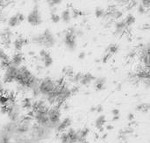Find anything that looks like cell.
I'll return each mask as SVG.
<instances>
[{
	"label": "cell",
	"mask_w": 150,
	"mask_h": 143,
	"mask_svg": "<svg viewBox=\"0 0 150 143\" xmlns=\"http://www.w3.org/2000/svg\"><path fill=\"white\" fill-rule=\"evenodd\" d=\"M106 129H107V130H112V129H113V126H112V125H108V126L106 127Z\"/></svg>",
	"instance_id": "cell-38"
},
{
	"label": "cell",
	"mask_w": 150,
	"mask_h": 143,
	"mask_svg": "<svg viewBox=\"0 0 150 143\" xmlns=\"http://www.w3.org/2000/svg\"><path fill=\"white\" fill-rule=\"evenodd\" d=\"M85 56H86V54H85L84 52H81V53L78 55V58H79L80 60H83V59L85 58Z\"/></svg>",
	"instance_id": "cell-34"
},
{
	"label": "cell",
	"mask_w": 150,
	"mask_h": 143,
	"mask_svg": "<svg viewBox=\"0 0 150 143\" xmlns=\"http://www.w3.org/2000/svg\"><path fill=\"white\" fill-rule=\"evenodd\" d=\"M50 20L54 23V24H57L61 21V18H60V15L57 13V12H51V15H50Z\"/></svg>",
	"instance_id": "cell-27"
},
{
	"label": "cell",
	"mask_w": 150,
	"mask_h": 143,
	"mask_svg": "<svg viewBox=\"0 0 150 143\" xmlns=\"http://www.w3.org/2000/svg\"><path fill=\"white\" fill-rule=\"evenodd\" d=\"M62 43L65 48L69 52H74L77 47V36H76V28L69 27L65 31L62 36Z\"/></svg>",
	"instance_id": "cell-2"
},
{
	"label": "cell",
	"mask_w": 150,
	"mask_h": 143,
	"mask_svg": "<svg viewBox=\"0 0 150 143\" xmlns=\"http://www.w3.org/2000/svg\"><path fill=\"white\" fill-rule=\"evenodd\" d=\"M102 138H103V139H105V138H106V135H104Z\"/></svg>",
	"instance_id": "cell-40"
},
{
	"label": "cell",
	"mask_w": 150,
	"mask_h": 143,
	"mask_svg": "<svg viewBox=\"0 0 150 143\" xmlns=\"http://www.w3.org/2000/svg\"><path fill=\"white\" fill-rule=\"evenodd\" d=\"M105 84H106V78L105 77H98V78H95L94 80V84H95V88L97 91H103L105 89Z\"/></svg>",
	"instance_id": "cell-17"
},
{
	"label": "cell",
	"mask_w": 150,
	"mask_h": 143,
	"mask_svg": "<svg viewBox=\"0 0 150 143\" xmlns=\"http://www.w3.org/2000/svg\"><path fill=\"white\" fill-rule=\"evenodd\" d=\"M120 119V115H115V116H113V118H112V121H116V120H118Z\"/></svg>",
	"instance_id": "cell-37"
},
{
	"label": "cell",
	"mask_w": 150,
	"mask_h": 143,
	"mask_svg": "<svg viewBox=\"0 0 150 143\" xmlns=\"http://www.w3.org/2000/svg\"><path fill=\"white\" fill-rule=\"evenodd\" d=\"M140 4H142V6H144L145 8L149 9L150 6V0H140Z\"/></svg>",
	"instance_id": "cell-30"
},
{
	"label": "cell",
	"mask_w": 150,
	"mask_h": 143,
	"mask_svg": "<svg viewBox=\"0 0 150 143\" xmlns=\"http://www.w3.org/2000/svg\"><path fill=\"white\" fill-rule=\"evenodd\" d=\"M91 112H96V107H91Z\"/></svg>",
	"instance_id": "cell-39"
},
{
	"label": "cell",
	"mask_w": 150,
	"mask_h": 143,
	"mask_svg": "<svg viewBox=\"0 0 150 143\" xmlns=\"http://www.w3.org/2000/svg\"><path fill=\"white\" fill-rule=\"evenodd\" d=\"M62 73H63V75H64L65 76H67V77H69V78L71 77V76L75 74L73 69H72L71 67H69V66L64 67L63 69H62Z\"/></svg>",
	"instance_id": "cell-25"
},
{
	"label": "cell",
	"mask_w": 150,
	"mask_h": 143,
	"mask_svg": "<svg viewBox=\"0 0 150 143\" xmlns=\"http://www.w3.org/2000/svg\"><path fill=\"white\" fill-rule=\"evenodd\" d=\"M27 23L32 25V26H39L42 24L43 19H42V15L41 12L39 9V7H34L33 8L32 11H29L25 18Z\"/></svg>",
	"instance_id": "cell-4"
},
{
	"label": "cell",
	"mask_w": 150,
	"mask_h": 143,
	"mask_svg": "<svg viewBox=\"0 0 150 143\" xmlns=\"http://www.w3.org/2000/svg\"><path fill=\"white\" fill-rule=\"evenodd\" d=\"M25 19V15L21 12H18L16 14L11 15L10 18H8L6 20V23L9 28H15L18 26Z\"/></svg>",
	"instance_id": "cell-6"
},
{
	"label": "cell",
	"mask_w": 150,
	"mask_h": 143,
	"mask_svg": "<svg viewBox=\"0 0 150 143\" xmlns=\"http://www.w3.org/2000/svg\"><path fill=\"white\" fill-rule=\"evenodd\" d=\"M141 61L145 69H149V44L143 45L141 52Z\"/></svg>",
	"instance_id": "cell-8"
},
{
	"label": "cell",
	"mask_w": 150,
	"mask_h": 143,
	"mask_svg": "<svg viewBox=\"0 0 150 143\" xmlns=\"http://www.w3.org/2000/svg\"><path fill=\"white\" fill-rule=\"evenodd\" d=\"M123 17V12L119 9H112L111 11H107V18L110 20H120Z\"/></svg>",
	"instance_id": "cell-14"
},
{
	"label": "cell",
	"mask_w": 150,
	"mask_h": 143,
	"mask_svg": "<svg viewBox=\"0 0 150 143\" xmlns=\"http://www.w3.org/2000/svg\"><path fill=\"white\" fill-rule=\"evenodd\" d=\"M120 50V47L118 44L116 43H112L110 44L107 47H106V50H105V53L110 55L111 56H112L113 55H116Z\"/></svg>",
	"instance_id": "cell-20"
},
{
	"label": "cell",
	"mask_w": 150,
	"mask_h": 143,
	"mask_svg": "<svg viewBox=\"0 0 150 143\" xmlns=\"http://www.w3.org/2000/svg\"><path fill=\"white\" fill-rule=\"evenodd\" d=\"M7 16H6V13L3 11L2 8H0V24L1 23H4L7 20Z\"/></svg>",
	"instance_id": "cell-28"
},
{
	"label": "cell",
	"mask_w": 150,
	"mask_h": 143,
	"mask_svg": "<svg viewBox=\"0 0 150 143\" xmlns=\"http://www.w3.org/2000/svg\"><path fill=\"white\" fill-rule=\"evenodd\" d=\"M0 37H1L2 40H4V41H10L12 37V33H11V29L9 27L4 29L2 31V33H0Z\"/></svg>",
	"instance_id": "cell-21"
},
{
	"label": "cell",
	"mask_w": 150,
	"mask_h": 143,
	"mask_svg": "<svg viewBox=\"0 0 150 143\" xmlns=\"http://www.w3.org/2000/svg\"><path fill=\"white\" fill-rule=\"evenodd\" d=\"M95 76L90 73V72H87V73H83V76H82V78L79 82V84L81 85H83V86H88L90 85L94 80H95Z\"/></svg>",
	"instance_id": "cell-13"
},
{
	"label": "cell",
	"mask_w": 150,
	"mask_h": 143,
	"mask_svg": "<svg viewBox=\"0 0 150 143\" xmlns=\"http://www.w3.org/2000/svg\"><path fill=\"white\" fill-rule=\"evenodd\" d=\"M28 40L22 36H18L12 41V47L16 52H21V50L27 45Z\"/></svg>",
	"instance_id": "cell-9"
},
{
	"label": "cell",
	"mask_w": 150,
	"mask_h": 143,
	"mask_svg": "<svg viewBox=\"0 0 150 143\" xmlns=\"http://www.w3.org/2000/svg\"><path fill=\"white\" fill-rule=\"evenodd\" d=\"M75 143H78V142H75Z\"/></svg>",
	"instance_id": "cell-41"
},
{
	"label": "cell",
	"mask_w": 150,
	"mask_h": 143,
	"mask_svg": "<svg viewBox=\"0 0 150 143\" xmlns=\"http://www.w3.org/2000/svg\"><path fill=\"white\" fill-rule=\"evenodd\" d=\"M134 119H135V117H134V113H129V114H128L127 120H129V122H130V121H134Z\"/></svg>",
	"instance_id": "cell-33"
},
{
	"label": "cell",
	"mask_w": 150,
	"mask_h": 143,
	"mask_svg": "<svg viewBox=\"0 0 150 143\" xmlns=\"http://www.w3.org/2000/svg\"><path fill=\"white\" fill-rule=\"evenodd\" d=\"M60 18H61V21L63 22L64 24H69L71 19H72V13L71 11L69 9H65L63 10L61 14H60Z\"/></svg>",
	"instance_id": "cell-16"
},
{
	"label": "cell",
	"mask_w": 150,
	"mask_h": 143,
	"mask_svg": "<svg viewBox=\"0 0 150 143\" xmlns=\"http://www.w3.org/2000/svg\"><path fill=\"white\" fill-rule=\"evenodd\" d=\"M62 2L63 0H47L48 5L51 8V12H55L56 6L60 5Z\"/></svg>",
	"instance_id": "cell-23"
},
{
	"label": "cell",
	"mask_w": 150,
	"mask_h": 143,
	"mask_svg": "<svg viewBox=\"0 0 150 143\" xmlns=\"http://www.w3.org/2000/svg\"><path fill=\"white\" fill-rule=\"evenodd\" d=\"M70 92H71V95H76V93L79 92V87L78 86H73L72 88H70Z\"/></svg>",
	"instance_id": "cell-31"
},
{
	"label": "cell",
	"mask_w": 150,
	"mask_h": 143,
	"mask_svg": "<svg viewBox=\"0 0 150 143\" xmlns=\"http://www.w3.org/2000/svg\"><path fill=\"white\" fill-rule=\"evenodd\" d=\"M105 122H106L105 116V115H101V116H99V117L96 120V121H95V127L98 129V128L104 127L105 124Z\"/></svg>",
	"instance_id": "cell-24"
},
{
	"label": "cell",
	"mask_w": 150,
	"mask_h": 143,
	"mask_svg": "<svg viewBox=\"0 0 150 143\" xmlns=\"http://www.w3.org/2000/svg\"><path fill=\"white\" fill-rule=\"evenodd\" d=\"M112 113L113 116H115V115H120V110H119V109H112Z\"/></svg>",
	"instance_id": "cell-35"
},
{
	"label": "cell",
	"mask_w": 150,
	"mask_h": 143,
	"mask_svg": "<svg viewBox=\"0 0 150 143\" xmlns=\"http://www.w3.org/2000/svg\"><path fill=\"white\" fill-rule=\"evenodd\" d=\"M31 42L36 46L43 47L45 49H47L52 48L56 45L57 39L51 30L45 29L42 33L33 35L31 38Z\"/></svg>",
	"instance_id": "cell-1"
},
{
	"label": "cell",
	"mask_w": 150,
	"mask_h": 143,
	"mask_svg": "<svg viewBox=\"0 0 150 143\" xmlns=\"http://www.w3.org/2000/svg\"><path fill=\"white\" fill-rule=\"evenodd\" d=\"M137 11H138V12H139L140 14H145V13H147L148 9L145 8L144 6H142V4H139L138 7H137Z\"/></svg>",
	"instance_id": "cell-29"
},
{
	"label": "cell",
	"mask_w": 150,
	"mask_h": 143,
	"mask_svg": "<svg viewBox=\"0 0 150 143\" xmlns=\"http://www.w3.org/2000/svg\"><path fill=\"white\" fill-rule=\"evenodd\" d=\"M94 15L97 18L99 19L107 18V11L102 7H97L94 11Z\"/></svg>",
	"instance_id": "cell-18"
},
{
	"label": "cell",
	"mask_w": 150,
	"mask_h": 143,
	"mask_svg": "<svg viewBox=\"0 0 150 143\" xmlns=\"http://www.w3.org/2000/svg\"><path fill=\"white\" fill-rule=\"evenodd\" d=\"M18 67H16L10 63L4 69V83H12V82L16 81V77L18 75Z\"/></svg>",
	"instance_id": "cell-5"
},
{
	"label": "cell",
	"mask_w": 150,
	"mask_h": 143,
	"mask_svg": "<svg viewBox=\"0 0 150 143\" xmlns=\"http://www.w3.org/2000/svg\"><path fill=\"white\" fill-rule=\"evenodd\" d=\"M11 63V57L7 54V52L0 47V67L1 69H5Z\"/></svg>",
	"instance_id": "cell-11"
},
{
	"label": "cell",
	"mask_w": 150,
	"mask_h": 143,
	"mask_svg": "<svg viewBox=\"0 0 150 143\" xmlns=\"http://www.w3.org/2000/svg\"><path fill=\"white\" fill-rule=\"evenodd\" d=\"M149 109L150 105L149 103H142V104L138 105L135 107V110L137 112H141V113H148L149 111Z\"/></svg>",
	"instance_id": "cell-22"
},
{
	"label": "cell",
	"mask_w": 150,
	"mask_h": 143,
	"mask_svg": "<svg viewBox=\"0 0 150 143\" xmlns=\"http://www.w3.org/2000/svg\"><path fill=\"white\" fill-rule=\"evenodd\" d=\"M71 125V120L69 118H66L64 119L63 120L60 121L59 125L56 127L55 130L57 133H61V132H63L64 130L68 129L69 127V126Z\"/></svg>",
	"instance_id": "cell-15"
},
{
	"label": "cell",
	"mask_w": 150,
	"mask_h": 143,
	"mask_svg": "<svg viewBox=\"0 0 150 143\" xmlns=\"http://www.w3.org/2000/svg\"><path fill=\"white\" fill-rule=\"evenodd\" d=\"M39 57H40V62H42V65L44 68H50L54 63V59H53L51 54L45 48H42L39 52Z\"/></svg>",
	"instance_id": "cell-7"
},
{
	"label": "cell",
	"mask_w": 150,
	"mask_h": 143,
	"mask_svg": "<svg viewBox=\"0 0 150 143\" xmlns=\"http://www.w3.org/2000/svg\"><path fill=\"white\" fill-rule=\"evenodd\" d=\"M60 86L55 84V80L52 79L51 77H45L40 80L39 83V91L40 95L46 97L47 94L51 92H56L58 94Z\"/></svg>",
	"instance_id": "cell-3"
},
{
	"label": "cell",
	"mask_w": 150,
	"mask_h": 143,
	"mask_svg": "<svg viewBox=\"0 0 150 143\" xmlns=\"http://www.w3.org/2000/svg\"><path fill=\"white\" fill-rule=\"evenodd\" d=\"M24 61H25V56L21 52H16L11 57V64H12L16 67L21 66V64L23 63Z\"/></svg>",
	"instance_id": "cell-12"
},
{
	"label": "cell",
	"mask_w": 150,
	"mask_h": 143,
	"mask_svg": "<svg viewBox=\"0 0 150 143\" xmlns=\"http://www.w3.org/2000/svg\"><path fill=\"white\" fill-rule=\"evenodd\" d=\"M113 27H114V34L117 35V36H122V35H124L127 33V29H128V27L126 25V24L123 21V19L117 20L115 22Z\"/></svg>",
	"instance_id": "cell-10"
},
{
	"label": "cell",
	"mask_w": 150,
	"mask_h": 143,
	"mask_svg": "<svg viewBox=\"0 0 150 143\" xmlns=\"http://www.w3.org/2000/svg\"><path fill=\"white\" fill-rule=\"evenodd\" d=\"M123 21L125 22L126 25L129 28V27L133 26V25L135 24V22H136V17H135L134 14L129 13V14H127V15L123 18Z\"/></svg>",
	"instance_id": "cell-19"
},
{
	"label": "cell",
	"mask_w": 150,
	"mask_h": 143,
	"mask_svg": "<svg viewBox=\"0 0 150 143\" xmlns=\"http://www.w3.org/2000/svg\"><path fill=\"white\" fill-rule=\"evenodd\" d=\"M22 107L27 110H32V105H33V102L30 98H25L22 100Z\"/></svg>",
	"instance_id": "cell-26"
},
{
	"label": "cell",
	"mask_w": 150,
	"mask_h": 143,
	"mask_svg": "<svg viewBox=\"0 0 150 143\" xmlns=\"http://www.w3.org/2000/svg\"><path fill=\"white\" fill-rule=\"evenodd\" d=\"M102 111H103V106H102L101 105L96 106V112H97V113H101Z\"/></svg>",
	"instance_id": "cell-36"
},
{
	"label": "cell",
	"mask_w": 150,
	"mask_h": 143,
	"mask_svg": "<svg viewBox=\"0 0 150 143\" xmlns=\"http://www.w3.org/2000/svg\"><path fill=\"white\" fill-rule=\"evenodd\" d=\"M135 55H136V52H135L134 50H131V51L128 53V55H127V56H128L129 58H134Z\"/></svg>",
	"instance_id": "cell-32"
}]
</instances>
